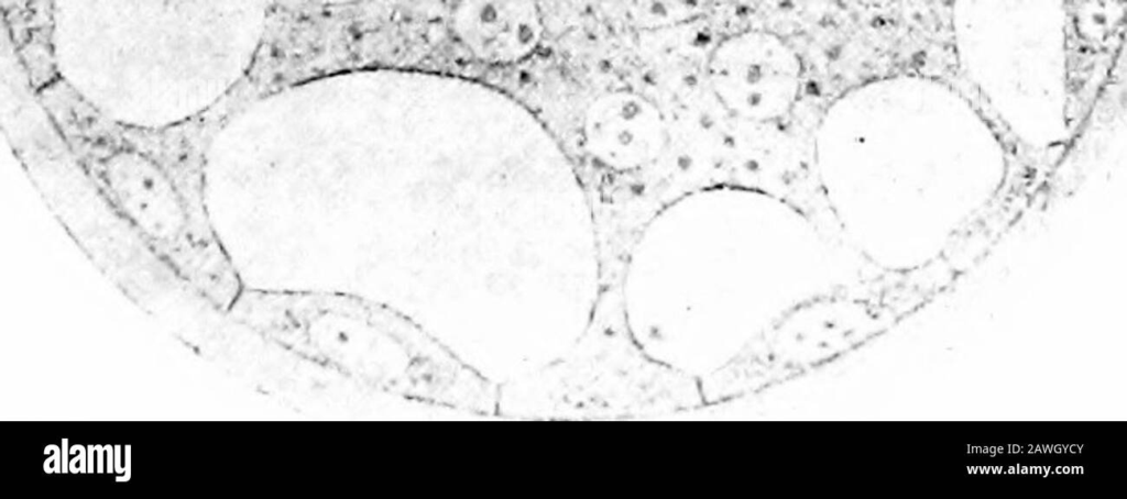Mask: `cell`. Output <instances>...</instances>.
<instances>
[{"mask_svg":"<svg viewBox=\"0 0 1127 499\" xmlns=\"http://www.w3.org/2000/svg\"><path fill=\"white\" fill-rule=\"evenodd\" d=\"M230 311L284 353L357 385L469 417H497L499 387L387 303L313 289H243Z\"/></svg>","mask_w":1127,"mask_h":499,"instance_id":"obj_2","label":"cell"},{"mask_svg":"<svg viewBox=\"0 0 1127 499\" xmlns=\"http://www.w3.org/2000/svg\"><path fill=\"white\" fill-rule=\"evenodd\" d=\"M46 108L77 168L105 204L174 274L228 310L243 290L210 221L207 114L160 126L105 117L68 88Z\"/></svg>","mask_w":1127,"mask_h":499,"instance_id":"obj_1","label":"cell"},{"mask_svg":"<svg viewBox=\"0 0 1127 499\" xmlns=\"http://www.w3.org/2000/svg\"><path fill=\"white\" fill-rule=\"evenodd\" d=\"M702 404L698 381L647 356L623 315L616 328L595 318L564 357L499 387L497 417L645 419Z\"/></svg>","mask_w":1127,"mask_h":499,"instance_id":"obj_3","label":"cell"}]
</instances>
